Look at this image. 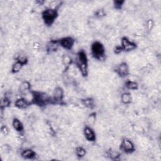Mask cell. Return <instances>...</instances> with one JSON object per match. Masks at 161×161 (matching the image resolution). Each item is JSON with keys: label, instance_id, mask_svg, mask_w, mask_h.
<instances>
[{"label": "cell", "instance_id": "9", "mask_svg": "<svg viewBox=\"0 0 161 161\" xmlns=\"http://www.w3.org/2000/svg\"><path fill=\"white\" fill-rule=\"evenodd\" d=\"M115 71L120 77H126L130 74L128 64L125 62H122L117 67Z\"/></svg>", "mask_w": 161, "mask_h": 161}, {"label": "cell", "instance_id": "13", "mask_svg": "<svg viewBox=\"0 0 161 161\" xmlns=\"http://www.w3.org/2000/svg\"><path fill=\"white\" fill-rule=\"evenodd\" d=\"M12 125H13V128H14L18 132H22L24 130V127H23V124L22 123V122L19 119L17 118H13Z\"/></svg>", "mask_w": 161, "mask_h": 161}, {"label": "cell", "instance_id": "12", "mask_svg": "<svg viewBox=\"0 0 161 161\" xmlns=\"http://www.w3.org/2000/svg\"><path fill=\"white\" fill-rule=\"evenodd\" d=\"M21 155L25 159H35L37 154L33 150L29 149L23 151L21 153Z\"/></svg>", "mask_w": 161, "mask_h": 161}, {"label": "cell", "instance_id": "26", "mask_svg": "<svg viewBox=\"0 0 161 161\" xmlns=\"http://www.w3.org/2000/svg\"><path fill=\"white\" fill-rule=\"evenodd\" d=\"M122 52H123V50H122V47H121V46H116V47H115L114 52L115 53H116V54H118V53H121Z\"/></svg>", "mask_w": 161, "mask_h": 161}, {"label": "cell", "instance_id": "23", "mask_svg": "<svg viewBox=\"0 0 161 161\" xmlns=\"http://www.w3.org/2000/svg\"><path fill=\"white\" fill-rule=\"evenodd\" d=\"M63 62L65 66H69L71 64L72 60L68 55H65L63 58Z\"/></svg>", "mask_w": 161, "mask_h": 161}, {"label": "cell", "instance_id": "11", "mask_svg": "<svg viewBox=\"0 0 161 161\" xmlns=\"http://www.w3.org/2000/svg\"><path fill=\"white\" fill-rule=\"evenodd\" d=\"M31 104H32L31 102L28 101L24 98H18L15 102V106L19 109H25Z\"/></svg>", "mask_w": 161, "mask_h": 161}, {"label": "cell", "instance_id": "4", "mask_svg": "<svg viewBox=\"0 0 161 161\" xmlns=\"http://www.w3.org/2000/svg\"><path fill=\"white\" fill-rule=\"evenodd\" d=\"M58 17V11L56 8H47L42 13V18L44 23L50 26Z\"/></svg>", "mask_w": 161, "mask_h": 161}, {"label": "cell", "instance_id": "2", "mask_svg": "<svg viewBox=\"0 0 161 161\" xmlns=\"http://www.w3.org/2000/svg\"><path fill=\"white\" fill-rule=\"evenodd\" d=\"M32 104H36L40 107H44L49 104H52V97L47 94L39 91H32Z\"/></svg>", "mask_w": 161, "mask_h": 161}, {"label": "cell", "instance_id": "19", "mask_svg": "<svg viewBox=\"0 0 161 161\" xmlns=\"http://www.w3.org/2000/svg\"><path fill=\"white\" fill-rule=\"evenodd\" d=\"M86 154V151L82 147H77L76 149V155L79 158H83Z\"/></svg>", "mask_w": 161, "mask_h": 161}, {"label": "cell", "instance_id": "21", "mask_svg": "<svg viewBox=\"0 0 161 161\" xmlns=\"http://www.w3.org/2000/svg\"><path fill=\"white\" fill-rule=\"evenodd\" d=\"M125 3V1H123V0H120V1H114L113 2V6L114 8L116 10H121L123 6V5H124V3Z\"/></svg>", "mask_w": 161, "mask_h": 161}, {"label": "cell", "instance_id": "1", "mask_svg": "<svg viewBox=\"0 0 161 161\" xmlns=\"http://www.w3.org/2000/svg\"><path fill=\"white\" fill-rule=\"evenodd\" d=\"M76 64L82 76L87 77L88 75V59L84 50H80L77 53Z\"/></svg>", "mask_w": 161, "mask_h": 161}, {"label": "cell", "instance_id": "18", "mask_svg": "<svg viewBox=\"0 0 161 161\" xmlns=\"http://www.w3.org/2000/svg\"><path fill=\"white\" fill-rule=\"evenodd\" d=\"M125 87L130 90H137L139 88V84L135 81L128 80L125 83Z\"/></svg>", "mask_w": 161, "mask_h": 161}, {"label": "cell", "instance_id": "14", "mask_svg": "<svg viewBox=\"0 0 161 161\" xmlns=\"http://www.w3.org/2000/svg\"><path fill=\"white\" fill-rule=\"evenodd\" d=\"M80 102H81L82 104L87 108L93 109L95 107V101H94L92 98H84V99L81 100Z\"/></svg>", "mask_w": 161, "mask_h": 161}, {"label": "cell", "instance_id": "7", "mask_svg": "<svg viewBox=\"0 0 161 161\" xmlns=\"http://www.w3.org/2000/svg\"><path fill=\"white\" fill-rule=\"evenodd\" d=\"M64 97V92L61 87H57L53 92V96L52 97V104H62Z\"/></svg>", "mask_w": 161, "mask_h": 161}, {"label": "cell", "instance_id": "3", "mask_svg": "<svg viewBox=\"0 0 161 161\" xmlns=\"http://www.w3.org/2000/svg\"><path fill=\"white\" fill-rule=\"evenodd\" d=\"M92 56L98 61H103L105 59V48L102 43L98 41L94 42L91 47Z\"/></svg>", "mask_w": 161, "mask_h": 161}, {"label": "cell", "instance_id": "16", "mask_svg": "<svg viewBox=\"0 0 161 161\" xmlns=\"http://www.w3.org/2000/svg\"><path fill=\"white\" fill-rule=\"evenodd\" d=\"M31 89V84L28 81H25L21 84L19 88V91L21 93L25 94L28 92L29 91H30Z\"/></svg>", "mask_w": 161, "mask_h": 161}, {"label": "cell", "instance_id": "28", "mask_svg": "<svg viewBox=\"0 0 161 161\" xmlns=\"http://www.w3.org/2000/svg\"><path fill=\"white\" fill-rule=\"evenodd\" d=\"M36 3H38V5H42L45 3V2L44 1H37Z\"/></svg>", "mask_w": 161, "mask_h": 161}, {"label": "cell", "instance_id": "15", "mask_svg": "<svg viewBox=\"0 0 161 161\" xmlns=\"http://www.w3.org/2000/svg\"><path fill=\"white\" fill-rule=\"evenodd\" d=\"M24 65H25L23 63H22L21 62H20L18 61H17L14 64H13L11 71L13 74L18 73L20 72V71L22 69V68Z\"/></svg>", "mask_w": 161, "mask_h": 161}, {"label": "cell", "instance_id": "27", "mask_svg": "<svg viewBox=\"0 0 161 161\" xmlns=\"http://www.w3.org/2000/svg\"><path fill=\"white\" fill-rule=\"evenodd\" d=\"M154 26V22L152 20H149L147 22V27H148L149 30H151Z\"/></svg>", "mask_w": 161, "mask_h": 161}, {"label": "cell", "instance_id": "24", "mask_svg": "<svg viewBox=\"0 0 161 161\" xmlns=\"http://www.w3.org/2000/svg\"><path fill=\"white\" fill-rule=\"evenodd\" d=\"M96 113H92L91 115H89V117H88V122L89 124H94L95 122V120H96Z\"/></svg>", "mask_w": 161, "mask_h": 161}, {"label": "cell", "instance_id": "10", "mask_svg": "<svg viewBox=\"0 0 161 161\" xmlns=\"http://www.w3.org/2000/svg\"><path fill=\"white\" fill-rule=\"evenodd\" d=\"M84 135L87 140L89 142L96 141V134L94 130L89 126H86L84 128Z\"/></svg>", "mask_w": 161, "mask_h": 161}, {"label": "cell", "instance_id": "17", "mask_svg": "<svg viewBox=\"0 0 161 161\" xmlns=\"http://www.w3.org/2000/svg\"><path fill=\"white\" fill-rule=\"evenodd\" d=\"M121 101L125 104H128L131 103L132 102V96L131 94L129 92H124L121 96Z\"/></svg>", "mask_w": 161, "mask_h": 161}, {"label": "cell", "instance_id": "6", "mask_svg": "<svg viewBox=\"0 0 161 161\" xmlns=\"http://www.w3.org/2000/svg\"><path fill=\"white\" fill-rule=\"evenodd\" d=\"M121 47L124 52H131L135 50L137 48V44L130 40L127 37H124L121 40Z\"/></svg>", "mask_w": 161, "mask_h": 161}, {"label": "cell", "instance_id": "25", "mask_svg": "<svg viewBox=\"0 0 161 161\" xmlns=\"http://www.w3.org/2000/svg\"><path fill=\"white\" fill-rule=\"evenodd\" d=\"M1 132H2L3 135H5V136L8 135L9 134V132H10L8 128L6 125H2L1 127Z\"/></svg>", "mask_w": 161, "mask_h": 161}, {"label": "cell", "instance_id": "22", "mask_svg": "<svg viewBox=\"0 0 161 161\" xmlns=\"http://www.w3.org/2000/svg\"><path fill=\"white\" fill-rule=\"evenodd\" d=\"M106 15V12L103 9H100V10H97L95 13V17L98 18H102L104 17H105Z\"/></svg>", "mask_w": 161, "mask_h": 161}, {"label": "cell", "instance_id": "8", "mask_svg": "<svg viewBox=\"0 0 161 161\" xmlns=\"http://www.w3.org/2000/svg\"><path fill=\"white\" fill-rule=\"evenodd\" d=\"M58 40L59 45L66 50H71L75 44V40L71 37H66Z\"/></svg>", "mask_w": 161, "mask_h": 161}, {"label": "cell", "instance_id": "5", "mask_svg": "<svg viewBox=\"0 0 161 161\" xmlns=\"http://www.w3.org/2000/svg\"><path fill=\"white\" fill-rule=\"evenodd\" d=\"M120 149L126 154H132L135 151V145L128 139H124L121 142Z\"/></svg>", "mask_w": 161, "mask_h": 161}, {"label": "cell", "instance_id": "20", "mask_svg": "<svg viewBox=\"0 0 161 161\" xmlns=\"http://www.w3.org/2000/svg\"><path fill=\"white\" fill-rule=\"evenodd\" d=\"M11 104V101L10 99L7 97H4L2 99L1 101V109L2 111H3L4 109H5L7 107H8Z\"/></svg>", "mask_w": 161, "mask_h": 161}]
</instances>
